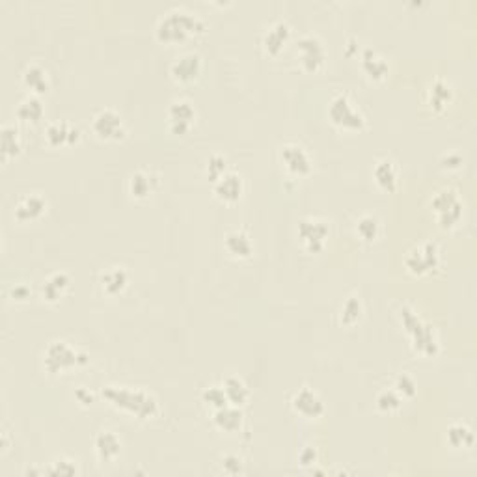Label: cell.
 I'll use <instances>...</instances> for the list:
<instances>
[{
    "label": "cell",
    "instance_id": "1",
    "mask_svg": "<svg viewBox=\"0 0 477 477\" xmlns=\"http://www.w3.org/2000/svg\"><path fill=\"white\" fill-rule=\"evenodd\" d=\"M103 396L118 409L125 410L129 414L140 419H150L159 412V403L153 396L140 388H127V386H105Z\"/></svg>",
    "mask_w": 477,
    "mask_h": 477
},
{
    "label": "cell",
    "instance_id": "2",
    "mask_svg": "<svg viewBox=\"0 0 477 477\" xmlns=\"http://www.w3.org/2000/svg\"><path fill=\"white\" fill-rule=\"evenodd\" d=\"M203 26L205 24L198 14L187 10H172L160 17L155 34L164 43H179V41H185L188 36L202 32Z\"/></svg>",
    "mask_w": 477,
    "mask_h": 477
},
{
    "label": "cell",
    "instance_id": "3",
    "mask_svg": "<svg viewBox=\"0 0 477 477\" xmlns=\"http://www.w3.org/2000/svg\"><path fill=\"white\" fill-rule=\"evenodd\" d=\"M399 317L406 334L412 339V345H414L416 351L425 354V357H434L438 352V342H436L433 327L425 323L424 319L419 317L414 309L409 308V306L401 308Z\"/></svg>",
    "mask_w": 477,
    "mask_h": 477
},
{
    "label": "cell",
    "instance_id": "4",
    "mask_svg": "<svg viewBox=\"0 0 477 477\" xmlns=\"http://www.w3.org/2000/svg\"><path fill=\"white\" fill-rule=\"evenodd\" d=\"M86 361L88 357L84 352H78L77 349L62 339L48 343V347L43 352V366L48 373H62L78 364H86Z\"/></svg>",
    "mask_w": 477,
    "mask_h": 477
},
{
    "label": "cell",
    "instance_id": "5",
    "mask_svg": "<svg viewBox=\"0 0 477 477\" xmlns=\"http://www.w3.org/2000/svg\"><path fill=\"white\" fill-rule=\"evenodd\" d=\"M328 116L332 120V123H336L338 127L345 130H360L366 125V118L358 111L354 103L349 99V96L345 93H339L330 101L328 106Z\"/></svg>",
    "mask_w": 477,
    "mask_h": 477
},
{
    "label": "cell",
    "instance_id": "6",
    "mask_svg": "<svg viewBox=\"0 0 477 477\" xmlns=\"http://www.w3.org/2000/svg\"><path fill=\"white\" fill-rule=\"evenodd\" d=\"M434 215L443 227L455 226L463 217V202L455 190H440L431 202Z\"/></svg>",
    "mask_w": 477,
    "mask_h": 477
},
{
    "label": "cell",
    "instance_id": "7",
    "mask_svg": "<svg viewBox=\"0 0 477 477\" xmlns=\"http://www.w3.org/2000/svg\"><path fill=\"white\" fill-rule=\"evenodd\" d=\"M405 265L412 275H429L431 270L438 267V248L433 242H424V245L416 246L406 254Z\"/></svg>",
    "mask_w": 477,
    "mask_h": 477
},
{
    "label": "cell",
    "instance_id": "8",
    "mask_svg": "<svg viewBox=\"0 0 477 477\" xmlns=\"http://www.w3.org/2000/svg\"><path fill=\"white\" fill-rule=\"evenodd\" d=\"M299 239L309 254H317L324 248L328 237V224L321 218H304L299 224Z\"/></svg>",
    "mask_w": 477,
    "mask_h": 477
},
{
    "label": "cell",
    "instance_id": "9",
    "mask_svg": "<svg viewBox=\"0 0 477 477\" xmlns=\"http://www.w3.org/2000/svg\"><path fill=\"white\" fill-rule=\"evenodd\" d=\"M92 130L101 140H120L125 136L123 118L112 108L99 111L92 120Z\"/></svg>",
    "mask_w": 477,
    "mask_h": 477
},
{
    "label": "cell",
    "instance_id": "10",
    "mask_svg": "<svg viewBox=\"0 0 477 477\" xmlns=\"http://www.w3.org/2000/svg\"><path fill=\"white\" fill-rule=\"evenodd\" d=\"M297 45H299L300 63L306 71H317L319 68H323L324 60H327V48L317 36H302Z\"/></svg>",
    "mask_w": 477,
    "mask_h": 477
},
{
    "label": "cell",
    "instance_id": "11",
    "mask_svg": "<svg viewBox=\"0 0 477 477\" xmlns=\"http://www.w3.org/2000/svg\"><path fill=\"white\" fill-rule=\"evenodd\" d=\"M279 157H282L285 170L294 178H304L312 172V159L302 145L285 144L279 151Z\"/></svg>",
    "mask_w": 477,
    "mask_h": 477
},
{
    "label": "cell",
    "instance_id": "12",
    "mask_svg": "<svg viewBox=\"0 0 477 477\" xmlns=\"http://www.w3.org/2000/svg\"><path fill=\"white\" fill-rule=\"evenodd\" d=\"M194 118H196V111H194L193 103L187 99H178L170 105L168 125L175 135H185L193 127Z\"/></svg>",
    "mask_w": 477,
    "mask_h": 477
},
{
    "label": "cell",
    "instance_id": "13",
    "mask_svg": "<svg viewBox=\"0 0 477 477\" xmlns=\"http://www.w3.org/2000/svg\"><path fill=\"white\" fill-rule=\"evenodd\" d=\"M291 403H293V409L297 414L304 416V418L308 419L319 418V416H323L324 412L323 399H321L312 388H308V386L297 391Z\"/></svg>",
    "mask_w": 477,
    "mask_h": 477
},
{
    "label": "cell",
    "instance_id": "14",
    "mask_svg": "<svg viewBox=\"0 0 477 477\" xmlns=\"http://www.w3.org/2000/svg\"><path fill=\"white\" fill-rule=\"evenodd\" d=\"M45 138H47L48 145H54V148L71 145L75 142H78L81 130L73 125V123H69V121H53L45 129Z\"/></svg>",
    "mask_w": 477,
    "mask_h": 477
},
{
    "label": "cell",
    "instance_id": "15",
    "mask_svg": "<svg viewBox=\"0 0 477 477\" xmlns=\"http://www.w3.org/2000/svg\"><path fill=\"white\" fill-rule=\"evenodd\" d=\"M170 73H172L174 81L178 82L194 81L202 73V58L194 53L183 54V56L175 58V62L170 68Z\"/></svg>",
    "mask_w": 477,
    "mask_h": 477
},
{
    "label": "cell",
    "instance_id": "16",
    "mask_svg": "<svg viewBox=\"0 0 477 477\" xmlns=\"http://www.w3.org/2000/svg\"><path fill=\"white\" fill-rule=\"evenodd\" d=\"M242 190H245L242 179L235 172H226L220 179L215 181V194H217V198L222 200V202H237L242 196Z\"/></svg>",
    "mask_w": 477,
    "mask_h": 477
},
{
    "label": "cell",
    "instance_id": "17",
    "mask_svg": "<svg viewBox=\"0 0 477 477\" xmlns=\"http://www.w3.org/2000/svg\"><path fill=\"white\" fill-rule=\"evenodd\" d=\"M47 211V200L41 194H26L15 205V218L21 222L36 220Z\"/></svg>",
    "mask_w": 477,
    "mask_h": 477
},
{
    "label": "cell",
    "instance_id": "18",
    "mask_svg": "<svg viewBox=\"0 0 477 477\" xmlns=\"http://www.w3.org/2000/svg\"><path fill=\"white\" fill-rule=\"evenodd\" d=\"M289 34H291L289 24L285 23V21H276L275 24H270L265 34H263V48H265L269 54L276 56V54L284 48V45L287 43Z\"/></svg>",
    "mask_w": 477,
    "mask_h": 477
},
{
    "label": "cell",
    "instance_id": "19",
    "mask_svg": "<svg viewBox=\"0 0 477 477\" xmlns=\"http://www.w3.org/2000/svg\"><path fill=\"white\" fill-rule=\"evenodd\" d=\"M93 449L103 463H111L120 455L121 440L112 431H101L93 440Z\"/></svg>",
    "mask_w": 477,
    "mask_h": 477
},
{
    "label": "cell",
    "instance_id": "20",
    "mask_svg": "<svg viewBox=\"0 0 477 477\" xmlns=\"http://www.w3.org/2000/svg\"><path fill=\"white\" fill-rule=\"evenodd\" d=\"M23 84L29 88V92H32V96L45 93L48 90V86H51L48 73L41 66H38V63H30L23 71Z\"/></svg>",
    "mask_w": 477,
    "mask_h": 477
},
{
    "label": "cell",
    "instance_id": "21",
    "mask_svg": "<svg viewBox=\"0 0 477 477\" xmlns=\"http://www.w3.org/2000/svg\"><path fill=\"white\" fill-rule=\"evenodd\" d=\"M373 175H375L376 185L382 188V190H388V193H394L397 188V168L396 163L391 159H381L375 164L373 168Z\"/></svg>",
    "mask_w": 477,
    "mask_h": 477
},
{
    "label": "cell",
    "instance_id": "22",
    "mask_svg": "<svg viewBox=\"0 0 477 477\" xmlns=\"http://www.w3.org/2000/svg\"><path fill=\"white\" fill-rule=\"evenodd\" d=\"M215 425H217L220 431H226V433H235V431L241 429L242 425V412L239 410L237 405H230L227 403L226 406H222V409H217L215 412Z\"/></svg>",
    "mask_w": 477,
    "mask_h": 477
},
{
    "label": "cell",
    "instance_id": "23",
    "mask_svg": "<svg viewBox=\"0 0 477 477\" xmlns=\"http://www.w3.org/2000/svg\"><path fill=\"white\" fill-rule=\"evenodd\" d=\"M361 69L373 81H382L390 71L386 58H382L381 54H376L373 48H366L361 54Z\"/></svg>",
    "mask_w": 477,
    "mask_h": 477
},
{
    "label": "cell",
    "instance_id": "24",
    "mask_svg": "<svg viewBox=\"0 0 477 477\" xmlns=\"http://www.w3.org/2000/svg\"><path fill=\"white\" fill-rule=\"evenodd\" d=\"M226 250L235 257H250L254 252V245H252L250 237L246 235L242 230H233L224 239Z\"/></svg>",
    "mask_w": 477,
    "mask_h": 477
},
{
    "label": "cell",
    "instance_id": "25",
    "mask_svg": "<svg viewBox=\"0 0 477 477\" xmlns=\"http://www.w3.org/2000/svg\"><path fill=\"white\" fill-rule=\"evenodd\" d=\"M69 287V276L66 272H54V275L48 276L41 284V297L47 302H56V300L66 293V289Z\"/></svg>",
    "mask_w": 477,
    "mask_h": 477
},
{
    "label": "cell",
    "instance_id": "26",
    "mask_svg": "<svg viewBox=\"0 0 477 477\" xmlns=\"http://www.w3.org/2000/svg\"><path fill=\"white\" fill-rule=\"evenodd\" d=\"M155 187H157V178H153V174L145 170H138L129 178V193L135 198H148Z\"/></svg>",
    "mask_w": 477,
    "mask_h": 477
},
{
    "label": "cell",
    "instance_id": "27",
    "mask_svg": "<svg viewBox=\"0 0 477 477\" xmlns=\"http://www.w3.org/2000/svg\"><path fill=\"white\" fill-rule=\"evenodd\" d=\"M43 103L39 101L38 96H29L26 99L17 105L15 108V116L19 118L21 121H29V123H38L41 118H43Z\"/></svg>",
    "mask_w": 477,
    "mask_h": 477
},
{
    "label": "cell",
    "instance_id": "28",
    "mask_svg": "<svg viewBox=\"0 0 477 477\" xmlns=\"http://www.w3.org/2000/svg\"><path fill=\"white\" fill-rule=\"evenodd\" d=\"M21 151V136L19 130L11 125L2 127L0 133V153H2V160H8L15 155H19Z\"/></svg>",
    "mask_w": 477,
    "mask_h": 477
},
{
    "label": "cell",
    "instance_id": "29",
    "mask_svg": "<svg viewBox=\"0 0 477 477\" xmlns=\"http://www.w3.org/2000/svg\"><path fill=\"white\" fill-rule=\"evenodd\" d=\"M127 282H129V276L123 270V267H112L106 272H103L101 276L103 289L108 294L121 293L127 287Z\"/></svg>",
    "mask_w": 477,
    "mask_h": 477
},
{
    "label": "cell",
    "instance_id": "30",
    "mask_svg": "<svg viewBox=\"0 0 477 477\" xmlns=\"http://www.w3.org/2000/svg\"><path fill=\"white\" fill-rule=\"evenodd\" d=\"M451 96H453L451 86L446 81H440L438 78L427 90V103H429L431 108H434V111H442L443 106L451 101Z\"/></svg>",
    "mask_w": 477,
    "mask_h": 477
},
{
    "label": "cell",
    "instance_id": "31",
    "mask_svg": "<svg viewBox=\"0 0 477 477\" xmlns=\"http://www.w3.org/2000/svg\"><path fill=\"white\" fill-rule=\"evenodd\" d=\"M222 388L226 391L227 401L237 406L242 405L248 399V394H250L245 382H242V379H239V376H227L224 384H222Z\"/></svg>",
    "mask_w": 477,
    "mask_h": 477
},
{
    "label": "cell",
    "instance_id": "32",
    "mask_svg": "<svg viewBox=\"0 0 477 477\" xmlns=\"http://www.w3.org/2000/svg\"><path fill=\"white\" fill-rule=\"evenodd\" d=\"M448 443L451 448L468 449L473 446L472 429L464 424H455L448 429Z\"/></svg>",
    "mask_w": 477,
    "mask_h": 477
},
{
    "label": "cell",
    "instance_id": "33",
    "mask_svg": "<svg viewBox=\"0 0 477 477\" xmlns=\"http://www.w3.org/2000/svg\"><path fill=\"white\" fill-rule=\"evenodd\" d=\"M379 220L373 215H364L360 220L357 222V233L364 239V241H373L379 235Z\"/></svg>",
    "mask_w": 477,
    "mask_h": 477
},
{
    "label": "cell",
    "instance_id": "34",
    "mask_svg": "<svg viewBox=\"0 0 477 477\" xmlns=\"http://www.w3.org/2000/svg\"><path fill=\"white\" fill-rule=\"evenodd\" d=\"M361 315V302L357 297H349L342 306V323L354 324Z\"/></svg>",
    "mask_w": 477,
    "mask_h": 477
},
{
    "label": "cell",
    "instance_id": "35",
    "mask_svg": "<svg viewBox=\"0 0 477 477\" xmlns=\"http://www.w3.org/2000/svg\"><path fill=\"white\" fill-rule=\"evenodd\" d=\"M403 403V397L397 394L396 390H384L379 394L376 397V406L384 412H391V410H397Z\"/></svg>",
    "mask_w": 477,
    "mask_h": 477
},
{
    "label": "cell",
    "instance_id": "36",
    "mask_svg": "<svg viewBox=\"0 0 477 477\" xmlns=\"http://www.w3.org/2000/svg\"><path fill=\"white\" fill-rule=\"evenodd\" d=\"M203 401L207 405L215 406V409H222V406H226L230 403L222 386H211V388H207V390L203 391Z\"/></svg>",
    "mask_w": 477,
    "mask_h": 477
},
{
    "label": "cell",
    "instance_id": "37",
    "mask_svg": "<svg viewBox=\"0 0 477 477\" xmlns=\"http://www.w3.org/2000/svg\"><path fill=\"white\" fill-rule=\"evenodd\" d=\"M226 159L222 157V155H212L211 159L207 160V175L211 179L212 183L220 179L222 175L226 174Z\"/></svg>",
    "mask_w": 477,
    "mask_h": 477
},
{
    "label": "cell",
    "instance_id": "38",
    "mask_svg": "<svg viewBox=\"0 0 477 477\" xmlns=\"http://www.w3.org/2000/svg\"><path fill=\"white\" fill-rule=\"evenodd\" d=\"M394 388H396V391L399 394L401 397H412L416 394L414 379H412V376H409V375H405V373L397 376L396 386H394Z\"/></svg>",
    "mask_w": 477,
    "mask_h": 477
},
{
    "label": "cell",
    "instance_id": "39",
    "mask_svg": "<svg viewBox=\"0 0 477 477\" xmlns=\"http://www.w3.org/2000/svg\"><path fill=\"white\" fill-rule=\"evenodd\" d=\"M47 473H51V476H75L77 466L69 458H60V461L53 463V466L48 468Z\"/></svg>",
    "mask_w": 477,
    "mask_h": 477
},
{
    "label": "cell",
    "instance_id": "40",
    "mask_svg": "<svg viewBox=\"0 0 477 477\" xmlns=\"http://www.w3.org/2000/svg\"><path fill=\"white\" fill-rule=\"evenodd\" d=\"M222 466H224V472L230 473V476H237V473H241V458L235 457V455H227L222 461Z\"/></svg>",
    "mask_w": 477,
    "mask_h": 477
},
{
    "label": "cell",
    "instance_id": "41",
    "mask_svg": "<svg viewBox=\"0 0 477 477\" xmlns=\"http://www.w3.org/2000/svg\"><path fill=\"white\" fill-rule=\"evenodd\" d=\"M315 458H317V453H315L314 448H304L299 455V461L302 466H309V464H314Z\"/></svg>",
    "mask_w": 477,
    "mask_h": 477
},
{
    "label": "cell",
    "instance_id": "42",
    "mask_svg": "<svg viewBox=\"0 0 477 477\" xmlns=\"http://www.w3.org/2000/svg\"><path fill=\"white\" fill-rule=\"evenodd\" d=\"M440 164H442L443 168H458V166L463 164V159H461L457 153H449L440 160Z\"/></svg>",
    "mask_w": 477,
    "mask_h": 477
},
{
    "label": "cell",
    "instance_id": "43",
    "mask_svg": "<svg viewBox=\"0 0 477 477\" xmlns=\"http://www.w3.org/2000/svg\"><path fill=\"white\" fill-rule=\"evenodd\" d=\"M11 297H14V299H17V300H26L30 297L29 285H26V284H17L14 287V289H11Z\"/></svg>",
    "mask_w": 477,
    "mask_h": 477
},
{
    "label": "cell",
    "instance_id": "44",
    "mask_svg": "<svg viewBox=\"0 0 477 477\" xmlns=\"http://www.w3.org/2000/svg\"><path fill=\"white\" fill-rule=\"evenodd\" d=\"M75 397H77L81 403H84V405H88V403H92L93 401V394L92 391H88L86 388H78V390L75 391Z\"/></svg>",
    "mask_w": 477,
    "mask_h": 477
}]
</instances>
